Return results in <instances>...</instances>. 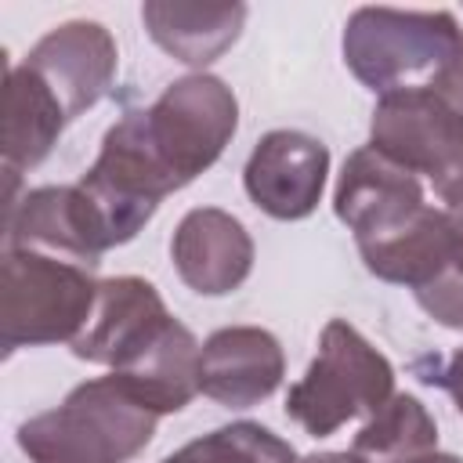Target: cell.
<instances>
[{
	"instance_id": "obj_2",
	"label": "cell",
	"mask_w": 463,
	"mask_h": 463,
	"mask_svg": "<svg viewBox=\"0 0 463 463\" xmlns=\"http://www.w3.org/2000/svg\"><path fill=\"white\" fill-rule=\"evenodd\" d=\"M336 217L351 228L365 268L409 289H420L452 260L445 210L427 203V184L373 145L347 156L336 192Z\"/></svg>"
},
{
	"instance_id": "obj_24",
	"label": "cell",
	"mask_w": 463,
	"mask_h": 463,
	"mask_svg": "<svg viewBox=\"0 0 463 463\" xmlns=\"http://www.w3.org/2000/svg\"><path fill=\"white\" fill-rule=\"evenodd\" d=\"M416 463H463V459L459 456H445V452H430V456H423Z\"/></svg>"
},
{
	"instance_id": "obj_4",
	"label": "cell",
	"mask_w": 463,
	"mask_h": 463,
	"mask_svg": "<svg viewBox=\"0 0 463 463\" xmlns=\"http://www.w3.org/2000/svg\"><path fill=\"white\" fill-rule=\"evenodd\" d=\"M98 300L90 268L36 253L4 250L0 268V340L4 351L76 340Z\"/></svg>"
},
{
	"instance_id": "obj_5",
	"label": "cell",
	"mask_w": 463,
	"mask_h": 463,
	"mask_svg": "<svg viewBox=\"0 0 463 463\" xmlns=\"http://www.w3.org/2000/svg\"><path fill=\"white\" fill-rule=\"evenodd\" d=\"M391 394V362L354 326L333 318L322 329L315 362L286 394V416H293L311 438H329L347 420L373 416Z\"/></svg>"
},
{
	"instance_id": "obj_10",
	"label": "cell",
	"mask_w": 463,
	"mask_h": 463,
	"mask_svg": "<svg viewBox=\"0 0 463 463\" xmlns=\"http://www.w3.org/2000/svg\"><path fill=\"white\" fill-rule=\"evenodd\" d=\"M116 40L98 22H65L43 33L25 65L51 87L69 119L94 109L116 76Z\"/></svg>"
},
{
	"instance_id": "obj_23",
	"label": "cell",
	"mask_w": 463,
	"mask_h": 463,
	"mask_svg": "<svg viewBox=\"0 0 463 463\" xmlns=\"http://www.w3.org/2000/svg\"><path fill=\"white\" fill-rule=\"evenodd\" d=\"M297 463H362L354 452H315V456H304Z\"/></svg>"
},
{
	"instance_id": "obj_6",
	"label": "cell",
	"mask_w": 463,
	"mask_h": 463,
	"mask_svg": "<svg viewBox=\"0 0 463 463\" xmlns=\"http://www.w3.org/2000/svg\"><path fill=\"white\" fill-rule=\"evenodd\" d=\"M459 43L449 11L358 7L344 25V61L369 90H398L409 76L438 69Z\"/></svg>"
},
{
	"instance_id": "obj_8",
	"label": "cell",
	"mask_w": 463,
	"mask_h": 463,
	"mask_svg": "<svg viewBox=\"0 0 463 463\" xmlns=\"http://www.w3.org/2000/svg\"><path fill=\"white\" fill-rule=\"evenodd\" d=\"M329 148L304 130H271L246 159L242 184L257 210L275 221L307 217L326 188Z\"/></svg>"
},
{
	"instance_id": "obj_3",
	"label": "cell",
	"mask_w": 463,
	"mask_h": 463,
	"mask_svg": "<svg viewBox=\"0 0 463 463\" xmlns=\"http://www.w3.org/2000/svg\"><path fill=\"white\" fill-rule=\"evenodd\" d=\"M156 423L159 412L112 373L80 383L58 409L25 420L18 449L29 463H130L152 441Z\"/></svg>"
},
{
	"instance_id": "obj_13",
	"label": "cell",
	"mask_w": 463,
	"mask_h": 463,
	"mask_svg": "<svg viewBox=\"0 0 463 463\" xmlns=\"http://www.w3.org/2000/svg\"><path fill=\"white\" fill-rule=\"evenodd\" d=\"M7 246L11 250H36L51 253L83 268L101 260V246L87 221L83 199L76 184H47L25 192L22 203L7 206Z\"/></svg>"
},
{
	"instance_id": "obj_17",
	"label": "cell",
	"mask_w": 463,
	"mask_h": 463,
	"mask_svg": "<svg viewBox=\"0 0 463 463\" xmlns=\"http://www.w3.org/2000/svg\"><path fill=\"white\" fill-rule=\"evenodd\" d=\"M438 449V423L412 394H391L354 434L351 452L362 463H416Z\"/></svg>"
},
{
	"instance_id": "obj_9",
	"label": "cell",
	"mask_w": 463,
	"mask_h": 463,
	"mask_svg": "<svg viewBox=\"0 0 463 463\" xmlns=\"http://www.w3.org/2000/svg\"><path fill=\"white\" fill-rule=\"evenodd\" d=\"M170 322L174 315L166 311L152 282L137 275L105 279L98 282V300L87 326L72 340V354L98 365H112V373H119L137 354H145Z\"/></svg>"
},
{
	"instance_id": "obj_12",
	"label": "cell",
	"mask_w": 463,
	"mask_h": 463,
	"mask_svg": "<svg viewBox=\"0 0 463 463\" xmlns=\"http://www.w3.org/2000/svg\"><path fill=\"white\" fill-rule=\"evenodd\" d=\"M279 340L260 326H228L203 344L199 391L228 409H250L282 383Z\"/></svg>"
},
{
	"instance_id": "obj_16",
	"label": "cell",
	"mask_w": 463,
	"mask_h": 463,
	"mask_svg": "<svg viewBox=\"0 0 463 463\" xmlns=\"http://www.w3.org/2000/svg\"><path fill=\"white\" fill-rule=\"evenodd\" d=\"M199 358H203L199 340L174 318L152 340V347L116 376L127 380V387L159 416L181 412L199 394Z\"/></svg>"
},
{
	"instance_id": "obj_7",
	"label": "cell",
	"mask_w": 463,
	"mask_h": 463,
	"mask_svg": "<svg viewBox=\"0 0 463 463\" xmlns=\"http://www.w3.org/2000/svg\"><path fill=\"white\" fill-rule=\"evenodd\" d=\"M369 145L412 170L441 199L463 184V116L430 87H398L380 94L369 123Z\"/></svg>"
},
{
	"instance_id": "obj_20",
	"label": "cell",
	"mask_w": 463,
	"mask_h": 463,
	"mask_svg": "<svg viewBox=\"0 0 463 463\" xmlns=\"http://www.w3.org/2000/svg\"><path fill=\"white\" fill-rule=\"evenodd\" d=\"M445 105H452L459 116H463V36H459V43L449 51V58L434 69V76H430V83H427Z\"/></svg>"
},
{
	"instance_id": "obj_18",
	"label": "cell",
	"mask_w": 463,
	"mask_h": 463,
	"mask_svg": "<svg viewBox=\"0 0 463 463\" xmlns=\"http://www.w3.org/2000/svg\"><path fill=\"white\" fill-rule=\"evenodd\" d=\"M163 463H297V456L289 441H282L260 423L242 420L188 441Z\"/></svg>"
},
{
	"instance_id": "obj_21",
	"label": "cell",
	"mask_w": 463,
	"mask_h": 463,
	"mask_svg": "<svg viewBox=\"0 0 463 463\" xmlns=\"http://www.w3.org/2000/svg\"><path fill=\"white\" fill-rule=\"evenodd\" d=\"M423 380H427V383H438V387H445V391H449V398L456 402V409L463 412V351H456V354H452L445 365L430 369Z\"/></svg>"
},
{
	"instance_id": "obj_1",
	"label": "cell",
	"mask_w": 463,
	"mask_h": 463,
	"mask_svg": "<svg viewBox=\"0 0 463 463\" xmlns=\"http://www.w3.org/2000/svg\"><path fill=\"white\" fill-rule=\"evenodd\" d=\"M239 123V101L224 80L195 72L174 80L148 109L109 127L80 188L119 232H141L163 195L210 170Z\"/></svg>"
},
{
	"instance_id": "obj_19",
	"label": "cell",
	"mask_w": 463,
	"mask_h": 463,
	"mask_svg": "<svg viewBox=\"0 0 463 463\" xmlns=\"http://www.w3.org/2000/svg\"><path fill=\"white\" fill-rule=\"evenodd\" d=\"M416 293V304L441 326L449 329H463V268L456 260H449L434 279H427Z\"/></svg>"
},
{
	"instance_id": "obj_14",
	"label": "cell",
	"mask_w": 463,
	"mask_h": 463,
	"mask_svg": "<svg viewBox=\"0 0 463 463\" xmlns=\"http://www.w3.org/2000/svg\"><path fill=\"white\" fill-rule=\"evenodd\" d=\"M65 109L51 87L22 61L4 72V170H33L43 163L65 127Z\"/></svg>"
},
{
	"instance_id": "obj_22",
	"label": "cell",
	"mask_w": 463,
	"mask_h": 463,
	"mask_svg": "<svg viewBox=\"0 0 463 463\" xmlns=\"http://www.w3.org/2000/svg\"><path fill=\"white\" fill-rule=\"evenodd\" d=\"M445 221L452 235V260L463 268V184L445 195Z\"/></svg>"
},
{
	"instance_id": "obj_11",
	"label": "cell",
	"mask_w": 463,
	"mask_h": 463,
	"mask_svg": "<svg viewBox=\"0 0 463 463\" xmlns=\"http://www.w3.org/2000/svg\"><path fill=\"white\" fill-rule=\"evenodd\" d=\"M170 257L188 289L203 297H224L246 282L253 268V239L228 210L199 206L181 217Z\"/></svg>"
},
{
	"instance_id": "obj_15",
	"label": "cell",
	"mask_w": 463,
	"mask_h": 463,
	"mask_svg": "<svg viewBox=\"0 0 463 463\" xmlns=\"http://www.w3.org/2000/svg\"><path fill=\"white\" fill-rule=\"evenodd\" d=\"M148 36L184 65L217 61L242 33V4H163L152 0L141 7Z\"/></svg>"
}]
</instances>
